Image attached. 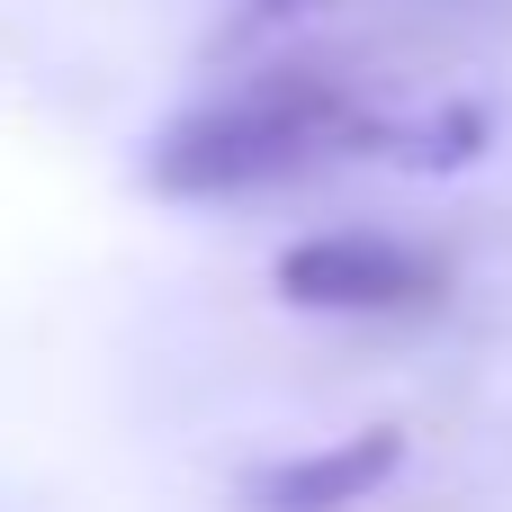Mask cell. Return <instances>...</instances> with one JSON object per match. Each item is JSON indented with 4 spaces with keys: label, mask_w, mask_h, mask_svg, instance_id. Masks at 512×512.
Instances as JSON below:
<instances>
[{
    "label": "cell",
    "mask_w": 512,
    "mask_h": 512,
    "mask_svg": "<svg viewBox=\"0 0 512 512\" xmlns=\"http://www.w3.org/2000/svg\"><path fill=\"white\" fill-rule=\"evenodd\" d=\"M396 126L387 108L333 72V63H261L243 81H225L216 99H198L189 117H171L153 135V162L144 180L180 207H216V198H270V189H297L333 162H360V153H387Z\"/></svg>",
    "instance_id": "obj_1"
},
{
    "label": "cell",
    "mask_w": 512,
    "mask_h": 512,
    "mask_svg": "<svg viewBox=\"0 0 512 512\" xmlns=\"http://www.w3.org/2000/svg\"><path fill=\"white\" fill-rule=\"evenodd\" d=\"M270 288L297 306V315H342V324H423L450 306L459 288V261L423 234H396V225H324V234H297L270 270Z\"/></svg>",
    "instance_id": "obj_2"
},
{
    "label": "cell",
    "mask_w": 512,
    "mask_h": 512,
    "mask_svg": "<svg viewBox=\"0 0 512 512\" xmlns=\"http://www.w3.org/2000/svg\"><path fill=\"white\" fill-rule=\"evenodd\" d=\"M405 423H369V432H342V441H315V450H288L270 468L243 477V504L252 512H360L378 504L405 468Z\"/></svg>",
    "instance_id": "obj_3"
}]
</instances>
